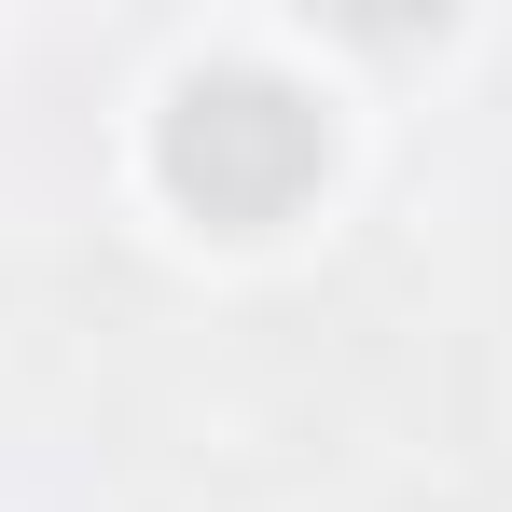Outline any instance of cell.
<instances>
[{"label":"cell","instance_id":"obj_1","mask_svg":"<svg viewBox=\"0 0 512 512\" xmlns=\"http://www.w3.org/2000/svg\"><path fill=\"white\" fill-rule=\"evenodd\" d=\"M333 167V125H319V97H291L277 70H194L167 97V194L194 222H291L305 194Z\"/></svg>","mask_w":512,"mask_h":512}]
</instances>
